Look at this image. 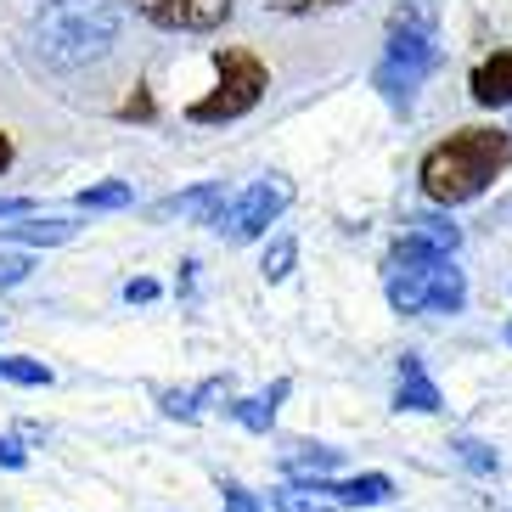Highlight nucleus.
Segmentation results:
<instances>
[{
  "instance_id": "1",
  "label": "nucleus",
  "mask_w": 512,
  "mask_h": 512,
  "mask_svg": "<svg viewBox=\"0 0 512 512\" xmlns=\"http://www.w3.org/2000/svg\"><path fill=\"white\" fill-rule=\"evenodd\" d=\"M29 40L51 68H85L113 51L119 6L113 0H40L29 17Z\"/></svg>"
},
{
  "instance_id": "2",
  "label": "nucleus",
  "mask_w": 512,
  "mask_h": 512,
  "mask_svg": "<svg viewBox=\"0 0 512 512\" xmlns=\"http://www.w3.org/2000/svg\"><path fill=\"white\" fill-rule=\"evenodd\" d=\"M507 164H512L507 130H456L451 141H439L422 158V192L445 209H456V203H473Z\"/></svg>"
},
{
  "instance_id": "3",
  "label": "nucleus",
  "mask_w": 512,
  "mask_h": 512,
  "mask_svg": "<svg viewBox=\"0 0 512 512\" xmlns=\"http://www.w3.org/2000/svg\"><path fill=\"white\" fill-rule=\"evenodd\" d=\"M439 46H434V0H400V12L383 40V62H377V91L394 107L411 102L422 91V79L434 74Z\"/></svg>"
},
{
  "instance_id": "4",
  "label": "nucleus",
  "mask_w": 512,
  "mask_h": 512,
  "mask_svg": "<svg viewBox=\"0 0 512 512\" xmlns=\"http://www.w3.org/2000/svg\"><path fill=\"white\" fill-rule=\"evenodd\" d=\"M214 68H220L214 91L203 96V102L186 107V119H192V124H231V119H242V113H254L259 96L271 91V74H265V62H259L248 46L214 51Z\"/></svg>"
},
{
  "instance_id": "5",
  "label": "nucleus",
  "mask_w": 512,
  "mask_h": 512,
  "mask_svg": "<svg viewBox=\"0 0 512 512\" xmlns=\"http://www.w3.org/2000/svg\"><path fill=\"white\" fill-rule=\"evenodd\" d=\"M439 265H445V254H434V248H422V242H411V237L389 254V265H383V293H389V304L400 316H422V310L434 304Z\"/></svg>"
},
{
  "instance_id": "6",
  "label": "nucleus",
  "mask_w": 512,
  "mask_h": 512,
  "mask_svg": "<svg viewBox=\"0 0 512 512\" xmlns=\"http://www.w3.org/2000/svg\"><path fill=\"white\" fill-rule=\"evenodd\" d=\"M293 203V186L287 181H254L248 192L237 197V203H226L220 209V220H214V237H226V242H254V237H265V231L276 226V214Z\"/></svg>"
},
{
  "instance_id": "7",
  "label": "nucleus",
  "mask_w": 512,
  "mask_h": 512,
  "mask_svg": "<svg viewBox=\"0 0 512 512\" xmlns=\"http://www.w3.org/2000/svg\"><path fill=\"white\" fill-rule=\"evenodd\" d=\"M164 34H214L231 17V0H130Z\"/></svg>"
},
{
  "instance_id": "8",
  "label": "nucleus",
  "mask_w": 512,
  "mask_h": 512,
  "mask_svg": "<svg viewBox=\"0 0 512 512\" xmlns=\"http://www.w3.org/2000/svg\"><path fill=\"white\" fill-rule=\"evenodd\" d=\"M394 406H400V411H439V406H445V394H439V383L428 377L422 355H406V361H400V389H394Z\"/></svg>"
},
{
  "instance_id": "9",
  "label": "nucleus",
  "mask_w": 512,
  "mask_h": 512,
  "mask_svg": "<svg viewBox=\"0 0 512 512\" xmlns=\"http://www.w3.org/2000/svg\"><path fill=\"white\" fill-rule=\"evenodd\" d=\"M473 102L479 107H507L512 102V51H496L473 68Z\"/></svg>"
},
{
  "instance_id": "10",
  "label": "nucleus",
  "mask_w": 512,
  "mask_h": 512,
  "mask_svg": "<svg viewBox=\"0 0 512 512\" xmlns=\"http://www.w3.org/2000/svg\"><path fill=\"white\" fill-rule=\"evenodd\" d=\"M220 209H226V192L220 186H197V192H181V197H164L158 203V214H181V220H203V226H214Z\"/></svg>"
},
{
  "instance_id": "11",
  "label": "nucleus",
  "mask_w": 512,
  "mask_h": 512,
  "mask_svg": "<svg viewBox=\"0 0 512 512\" xmlns=\"http://www.w3.org/2000/svg\"><path fill=\"white\" fill-rule=\"evenodd\" d=\"M332 496H338V507H383V501H394V479L389 473H361V479L332 484Z\"/></svg>"
},
{
  "instance_id": "12",
  "label": "nucleus",
  "mask_w": 512,
  "mask_h": 512,
  "mask_svg": "<svg viewBox=\"0 0 512 512\" xmlns=\"http://www.w3.org/2000/svg\"><path fill=\"white\" fill-rule=\"evenodd\" d=\"M338 467V451H327V445H304V451H293V456H282V473H287V484H321Z\"/></svg>"
},
{
  "instance_id": "13",
  "label": "nucleus",
  "mask_w": 512,
  "mask_h": 512,
  "mask_svg": "<svg viewBox=\"0 0 512 512\" xmlns=\"http://www.w3.org/2000/svg\"><path fill=\"white\" fill-rule=\"evenodd\" d=\"M271 507L276 512H332L338 496H332V484H282Z\"/></svg>"
},
{
  "instance_id": "14",
  "label": "nucleus",
  "mask_w": 512,
  "mask_h": 512,
  "mask_svg": "<svg viewBox=\"0 0 512 512\" xmlns=\"http://www.w3.org/2000/svg\"><path fill=\"white\" fill-rule=\"evenodd\" d=\"M406 237H411V242H422V248H434V254H445V259H451V254H456V242H462V231H456L451 220H445V214H417Z\"/></svg>"
},
{
  "instance_id": "15",
  "label": "nucleus",
  "mask_w": 512,
  "mask_h": 512,
  "mask_svg": "<svg viewBox=\"0 0 512 512\" xmlns=\"http://www.w3.org/2000/svg\"><path fill=\"white\" fill-rule=\"evenodd\" d=\"M79 226H68V220H23V226H0V237L6 242H34V248H57V242H68Z\"/></svg>"
},
{
  "instance_id": "16",
  "label": "nucleus",
  "mask_w": 512,
  "mask_h": 512,
  "mask_svg": "<svg viewBox=\"0 0 512 512\" xmlns=\"http://www.w3.org/2000/svg\"><path fill=\"white\" fill-rule=\"evenodd\" d=\"M462 304H467V276L456 271L451 259H445V265H439V276H434V304H428V310H434V316H456Z\"/></svg>"
},
{
  "instance_id": "17",
  "label": "nucleus",
  "mask_w": 512,
  "mask_h": 512,
  "mask_svg": "<svg viewBox=\"0 0 512 512\" xmlns=\"http://www.w3.org/2000/svg\"><path fill=\"white\" fill-rule=\"evenodd\" d=\"M282 394H287V383H276L271 394H259V400H242V406H231V411H237V422H242V428H254V434H265V428L276 422V400H282Z\"/></svg>"
},
{
  "instance_id": "18",
  "label": "nucleus",
  "mask_w": 512,
  "mask_h": 512,
  "mask_svg": "<svg viewBox=\"0 0 512 512\" xmlns=\"http://www.w3.org/2000/svg\"><path fill=\"white\" fill-rule=\"evenodd\" d=\"M0 377H6V383H23V389H46L51 366L46 361H29V355H0Z\"/></svg>"
},
{
  "instance_id": "19",
  "label": "nucleus",
  "mask_w": 512,
  "mask_h": 512,
  "mask_svg": "<svg viewBox=\"0 0 512 512\" xmlns=\"http://www.w3.org/2000/svg\"><path fill=\"white\" fill-rule=\"evenodd\" d=\"M293 259H299L293 237H276L271 248H265V265H259V271H265V282H287V276H293Z\"/></svg>"
},
{
  "instance_id": "20",
  "label": "nucleus",
  "mask_w": 512,
  "mask_h": 512,
  "mask_svg": "<svg viewBox=\"0 0 512 512\" xmlns=\"http://www.w3.org/2000/svg\"><path fill=\"white\" fill-rule=\"evenodd\" d=\"M130 186L124 181H107V186H91V192H79V209H124L130 203Z\"/></svg>"
},
{
  "instance_id": "21",
  "label": "nucleus",
  "mask_w": 512,
  "mask_h": 512,
  "mask_svg": "<svg viewBox=\"0 0 512 512\" xmlns=\"http://www.w3.org/2000/svg\"><path fill=\"white\" fill-rule=\"evenodd\" d=\"M451 451H456V462H467V467H473V473H496V467H501V456L490 451L484 439H456Z\"/></svg>"
},
{
  "instance_id": "22",
  "label": "nucleus",
  "mask_w": 512,
  "mask_h": 512,
  "mask_svg": "<svg viewBox=\"0 0 512 512\" xmlns=\"http://www.w3.org/2000/svg\"><path fill=\"white\" fill-rule=\"evenodd\" d=\"M29 271H34L29 254H0V293H6V287H17V282H29Z\"/></svg>"
},
{
  "instance_id": "23",
  "label": "nucleus",
  "mask_w": 512,
  "mask_h": 512,
  "mask_svg": "<svg viewBox=\"0 0 512 512\" xmlns=\"http://www.w3.org/2000/svg\"><path fill=\"white\" fill-rule=\"evenodd\" d=\"M220 496H226V512H265V507H259L254 496H248V490H242V484H226Z\"/></svg>"
},
{
  "instance_id": "24",
  "label": "nucleus",
  "mask_w": 512,
  "mask_h": 512,
  "mask_svg": "<svg viewBox=\"0 0 512 512\" xmlns=\"http://www.w3.org/2000/svg\"><path fill=\"white\" fill-rule=\"evenodd\" d=\"M124 299H130V304H152V299H158V282L136 276V282H124Z\"/></svg>"
},
{
  "instance_id": "25",
  "label": "nucleus",
  "mask_w": 512,
  "mask_h": 512,
  "mask_svg": "<svg viewBox=\"0 0 512 512\" xmlns=\"http://www.w3.org/2000/svg\"><path fill=\"white\" fill-rule=\"evenodd\" d=\"M169 417H197V394H164Z\"/></svg>"
},
{
  "instance_id": "26",
  "label": "nucleus",
  "mask_w": 512,
  "mask_h": 512,
  "mask_svg": "<svg viewBox=\"0 0 512 512\" xmlns=\"http://www.w3.org/2000/svg\"><path fill=\"white\" fill-rule=\"evenodd\" d=\"M0 467H29V451L17 439H0Z\"/></svg>"
},
{
  "instance_id": "27",
  "label": "nucleus",
  "mask_w": 512,
  "mask_h": 512,
  "mask_svg": "<svg viewBox=\"0 0 512 512\" xmlns=\"http://www.w3.org/2000/svg\"><path fill=\"white\" fill-rule=\"evenodd\" d=\"M12 214H29V197H0V220H12Z\"/></svg>"
},
{
  "instance_id": "28",
  "label": "nucleus",
  "mask_w": 512,
  "mask_h": 512,
  "mask_svg": "<svg viewBox=\"0 0 512 512\" xmlns=\"http://www.w3.org/2000/svg\"><path fill=\"white\" fill-rule=\"evenodd\" d=\"M6 169H12V141L0 136V175H6Z\"/></svg>"
},
{
  "instance_id": "29",
  "label": "nucleus",
  "mask_w": 512,
  "mask_h": 512,
  "mask_svg": "<svg viewBox=\"0 0 512 512\" xmlns=\"http://www.w3.org/2000/svg\"><path fill=\"white\" fill-rule=\"evenodd\" d=\"M507 344H512V327H507Z\"/></svg>"
}]
</instances>
